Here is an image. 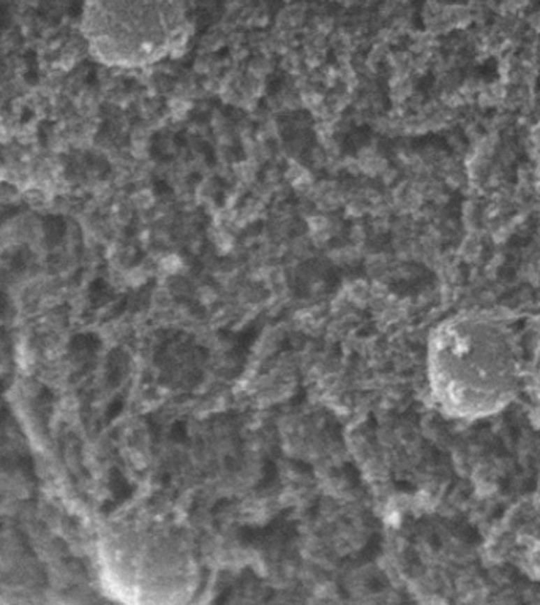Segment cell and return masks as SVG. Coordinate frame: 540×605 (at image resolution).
<instances>
[{
  "mask_svg": "<svg viewBox=\"0 0 540 605\" xmlns=\"http://www.w3.org/2000/svg\"><path fill=\"white\" fill-rule=\"evenodd\" d=\"M530 404L532 422L540 427V321L532 332L531 342L525 347V373L523 391Z\"/></svg>",
  "mask_w": 540,
  "mask_h": 605,
  "instance_id": "3957f363",
  "label": "cell"
},
{
  "mask_svg": "<svg viewBox=\"0 0 540 605\" xmlns=\"http://www.w3.org/2000/svg\"><path fill=\"white\" fill-rule=\"evenodd\" d=\"M82 29L103 64L141 68L184 50L191 20L187 0H86Z\"/></svg>",
  "mask_w": 540,
  "mask_h": 605,
  "instance_id": "7a4b0ae2",
  "label": "cell"
},
{
  "mask_svg": "<svg viewBox=\"0 0 540 605\" xmlns=\"http://www.w3.org/2000/svg\"><path fill=\"white\" fill-rule=\"evenodd\" d=\"M427 373L433 400L446 416L485 419L523 391L525 344L501 314L461 313L430 335Z\"/></svg>",
  "mask_w": 540,
  "mask_h": 605,
  "instance_id": "6da1fadb",
  "label": "cell"
}]
</instances>
